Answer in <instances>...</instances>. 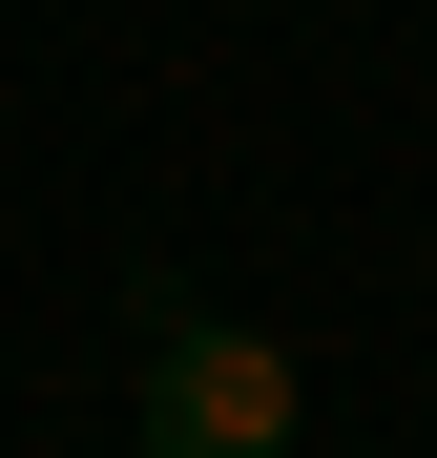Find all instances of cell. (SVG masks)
<instances>
[{
	"instance_id": "1",
	"label": "cell",
	"mask_w": 437,
	"mask_h": 458,
	"mask_svg": "<svg viewBox=\"0 0 437 458\" xmlns=\"http://www.w3.org/2000/svg\"><path fill=\"white\" fill-rule=\"evenodd\" d=\"M313 437V375H291L250 313H167L125 375V458H291Z\"/></svg>"
}]
</instances>
